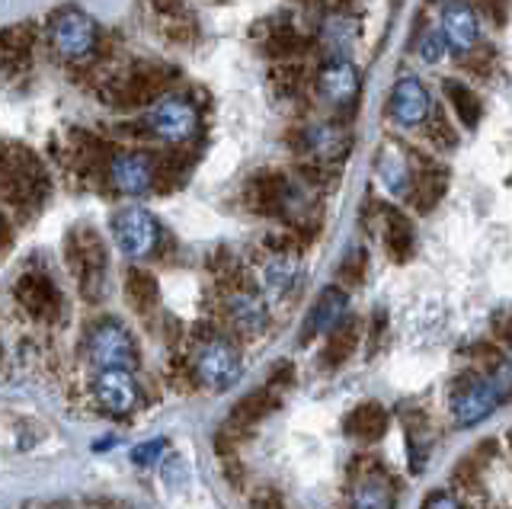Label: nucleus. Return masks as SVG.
Instances as JSON below:
<instances>
[{"instance_id": "nucleus-1", "label": "nucleus", "mask_w": 512, "mask_h": 509, "mask_svg": "<svg viewBox=\"0 0 512 509\" xmlns=\"http://www.w3.org/2000/svg\"><path fill=\"white\" fill-rule=\"evenodd\" d=\"M0 196L20 212L36 209L45 196V170L36 154L20 145H0Z\"/></svg>"}, {"instance_id": "nucleus-2", "label": "nucleus", "mask_w": 512, "mask_h": 509, "mask_svg": "<svg viewBox=\"0 0 512 509\" xmlns=\"http://www.w3.org/2000/svg\"><path fill=\"white\" fill-rule=\"evenodd\" d=\"M64 257H68L71 273L80 282V292L87 301H100L106 285V247L103 237L93 228H74L64 241Z\"/></svg>"}, {"instance_id": "nucleus-3", "label": "nucleus", "mask_w": 512, "mask_h": 509, "mask_svg": "<svg viewBox=\"0 0 512 509\" xmlns=\"http://www.w3.org/2000/svg\"><path fill=\"white\" fill-rule=\"evenodd\" d=\"M48 39H52V49L68 58V61H80L87 58L96 42H100V29H96L93 17H87L84 10H58L52 13V26H48Z\"/></svg>"}, {"instance_id": "nucleus-4", "label": "nucleus", "mask_w": 512, "mask_h": 509, "mask_svg": "<svg viewBox=\"0 0 512 509\" xmlns=\"http://www.w3.org/2000/svg\"><path fill=\"white\" fill-rule=\"evenodd\" d=\"M87 359L96 369H128L135 362V340L116 317H106L87 333Z\"/></svg>"}, {"instance_id": "nucleus-5", "label": "nucleus", "mask_w": 512, "mask_h": 509, "mask_svg": "<svg viewBox=\"0 0 512 509\" xmlns=\"http://www.w3.org/2000/svg\"><path fill=\"white\" fill-rule=\"evenodd\" d=\"M112 237H116V247L125 257L141 260V257H148L160 241L157 218L148 209H141V205H125V209L112 215Z\"/></svg>"}, {"instance_id": "nucleus-6", "label": "nucleus", "mask_w": 512, "mask_h": 509, "mask_svg": "<svg viewBox=\"0 0 512 509\" xmlns=\"http://www.w3.org/2000/svg\"><path fill=\"white\" fill-rule=\"evenodd\" d=\"M192 372H196V378L202 381L205 388L224 391V388H231L234 381L240 378V356H237V349L228 340L208 337L196 349Z\"/></svg>"}, {"instance_id": "nucleus-7", "label": "nucleus", "mask_w": 512, "mask_h": 509, "mask_svg": "<svg viewBox=\"0 0 512 509\" xmlns=\"http://www.w3.org/2000/svg\"><path fill=\"white\" fill-rule=\"evenodd\" d=\"M196 125H199V116L189 100L167 97L151 109L148 119H144V132L151 138L170 141V145H180V141H189L196 135Z\"/></svg>"}, {"instance_id": "nucleus-8", "label": "nucleus", "mask_w": 512, "mask_h": 509, "mask_svg": "<svg viewBox=\"0 0 512 509\" xmlns=\"http://www.w3.org/2000/svg\"><path fill=\"white\" fill-rule=\"evenodd\" d=\"M170 71L160 68V65H138L128 71L122 81L112 84L106 93H109V103H116L122 109H135V106H144V103H154L157 93H164V87L170 84ZM103 93V97H106Z\"/></svg>"}, {"instance_id": "nucleus-9", "label": "nucleus", "mask_w": 512, "mask_h": 509, "mask_svg": "<svg viewBox=\"0 0 512 509\" xmlns=\"http://www.w3.org/2000/svg\"><path fill=\"white\" fill-rule=\"evenodd\" d=\"M503 388L493 378H468L464 385L452 394V413L461 426H474L480 420H487L490 413L500 407Z\"/></svg>"}, {"instance_id": "nucleus-10", "label": "nucleus", "mask_w": 512, "mask_h": 509, "mask_svg": "<svg viewBox=\"0 0 512 509\" xmlns=\"http://www.w3.org/2000/svg\"><path fill=\"white\" fill-rule=\"evenodd\" d=\"M221 311L224 317L231 321V327H237L240 333H247V337H253V333H263L266 324H269V311H266V301L256 295L253 289H247L244 282L240 285H231L228 292H224L221 298Z\"/></svg>"}, {"instance_id": "nucleus-11", "label": "nucleus", "mask_w": 512, "mask_h": 509, "mask_svg": "<svg viewBox=\"0 0 512 509\" xmlns=\"http://www.w3.org/2000/svg\"><path fill=\"white\" fill-rule=\"evenodd\" d=\"M109 180L125 196H141L154 186V157L141 151H122L112 154L109 161Z\"/></svg>"}, {"instance_id": "nucleus-12", "label": "nucleus", "mask_w": 512, "mask_h": 509, "mask_svg": "<svg viewBox=\"0 0 512 509\" xmlns=\"http://www.w3.org/2000/svg\"><path fill=\"white\" fill-rule=\"evenodd\" d=\"M96 401H100L109 413L125 417L138 407V381L132 378L128 369H100L93 381Z\"/></svg>"}, {"instance_id": "nucleus-13", "label": "nucleus", "mask_w": 512, "mask_h": 509, "mask_svg": "<svg viewBox=\"0 0 512 509\" xmlns=\"http://www.w3.org/2000/svg\"><path fill=\"white\" fill-rule=\"evenodd\" d=\"M292 186L282 170H263L247 183V205L260 215H285Z\"/></svg>"}, {"instance_id": "nucleus-14", "label": "nucleus", "mask_w": 512, "mask_h": 509, "mask_svg": "<svg viewBox=\"0 0 512 509\" xmlns=\"http://www.w3.org/2000/svg\"><path fill=\"white\" fill-rule=\"evenodd\" d=\"M317 93L336 109L349 106L359 93V71L352 68L346 58H333L330 65H324L317 74Z\"/></svg>"}, {"instance_id": "nucleus-15", "label": "nucleus", "mask_w": 512, "mask_h": 509, "mask_svg": "<svg viewBox=\"0 0 512 509\" xmlns=\"http://www.w3.org/2000/svg\"><path fill=\"white\" fill-rule=\"evenodd\" d=\"M16 301H20L32 317H42V321H52L61 308V295L55 289V282L42 273H26L16 282Z\"/></svg>"}, {"instance_id": "nucleus-16", "label": "nucleus", "mask_w": 512, "mask_h": 509, "mask_svg": "<svg viewBox=\"0 0 512 509\" xmlns=\"http://www.w3.org/2000/svg\"><path fill=\"white\" fill-rule=\"evenodd\" d=\"M477 13L468 0H455V4L445 7V20H442V39L445 45H452L455 52L468 55L477 45Z\"/></svg>"}, {"instance_id": "nucleus-17", "label": "nucleus", "mask_w": 512, "mask_h": 509, "mask_svg": "<svg viewBox=\"0 0 512 509\" xmlns=\"http://www.w3.org/2000/svg\"><path fill=\"white\" fill-rule=\"evenodd\" d=\"M429 93L416 77H404L397 81L391 93V119L397 125H420L429 116Z\"/></svg>"}, {"instance_id": "nucleus-18", "label": "nucleus", "mask_w": 512, "mask_h": 509, "mask_svg": "<svg viewBox=\"0 0 512 509\" xmlns=\"http://www.w3.org/2000/svg\"><path fill=\"white\" fill-rule=\"evenodd\" d=\"M346 305L349 298L343 289H336V285H330V289H324L317 295L314 308L308 314V321H304V330H301V343L314 340L317 333H327L330 327H336L346 317Z\"/></svg>"}, {"instance_id": "nucleus-19", "label": "nucleus", "mask_w": 512, "mask_h": 509, "mask_svg": "<svg viewBox=\"0 0 512 509\" xmlns=\"http://www.w3.org/2000/svg\"><path fill=\"white\" fill-rule=\"evenodd\" d=\"M32 42H36V26H29V23L7 26L4 33H0V68H7L10 74L26 71Z\"/></svg>"}, {"instance_id": "nucleus-20", "label": "nucleus", "mask_w": 512, "mask_h": 509, "mask_svg": "<svg viewBox=\"0 0 512 509\" xmlns=\"http://www.w3.org/2000/svg\"><path fill=\"white\" fill-rule=\"evenodd\" d=\"M445 186H448V173L445 167L436 164H426L423 170H413L410 173V186H407V199L416 205V212H429L445 196Z\"/></svg>"}, {"instance_id": "nucleus-21", "label": "nucleus", "mask_w": 512, "mask_h": 509, "mask_svg": "<svg viewBox=\"0 0 512 509\" xmlns=\"http://www.w3.org/2000/svg\"><path fill=\"white\" fill-rule=\"evenodd\" d=\"M413 244V221L397 209H384V250H388V257L394 263H407L413 257Z\"/></svg>"}, {"instance_id": "nucleus-22", "label": "nucleus", "mask_w": 512, "mask_h": 509, "mask_svg": "<svg viewBox=\"0 0 512 509\" xmlns=\"http://www.w3.org/2000/svg\"><path fill=\"white\" fill-rule=\"evenodd\" d=\"M359 33H362V23L356 17L333 13V17H327L324 26H320V42H324V49L333 58H346L352 52V45H356Z\"/></svg>"}, {"instance_id": "nucleus-23", "label": "nucleus", "mask_w": 512, "mask_h": 509, "mask_svg": "<svg viewBox=\"0 0 512 509\" xmlns=\"http://www.w3.org/2000/svg\"><path fill=\"white\" fill-rule=\"evenodd\" d=\"M410 157L400 151L394 141H388V145L381 148L378 154V177L384 183V189L394 196H407V186H410Z\"/></svg>"}, {"instance_id": "nucleus-24", "label": "nucleus", "mask_w": 512, "mask_h": 509, "mask_svg": "<svg viewBox=\"0 0 512 509\" xmlns=\"http://www.w3.org/2000/svg\"><path fill=\"white\" fill-rule=\"evenodd\" d=\"M388 423H391L388 410H384L381 404H375V401H368V404H359L346 417V433L362 439V442H375V439H381L384 433H388Z\"/></svg>"}, {"instance_id": "nucleus-25", "label": "nucleus", "mask_w": 512, "mask_h": 509, "mask_svg": "<svg viewBox=\"0 0 512 509\" xmlns=\"http://www.w3.org/2000/svg\"><path fill=\"white\" fill-rule=\"evenodd\" d=\"M327 333H330V337H327L324 356H320V359H324L327 369H336V365H343L352 353H356L359 337H362V324L352 321V317H343V321L336 327H330Z\"/></svg>"}, {"instance_id": "nucleus-26", "label": "nucleus", "mask_w": 512, "mask_h": 509, "mask_svg": "<svg viewBox=\"0 0 512 509\" xmlns=\"http://www.w3.org/2000/svg\"><path fill=\"white\" fill-rule=\"evenodd\" d=\"M352 509H394V487L384 474H362L352 487Z\"/></svg>"}, {"instance_id": "nucleus-27", "label": "nucleus", "mask_w": 512, "mask_h": 509, "mask_svg": "<svg viewBox=\"0 0 512 509\" xmlns=\"http://www.w3.org/2000/svg\"><path fill=\"white\" fill-rule=\"evenodd\" d=\"M260 42H263V55L276 61H288L304 49V39L288 23H266Z\"/></svg>"}, {"instance_id": "nucleus-28", "label": "nucleus", "mask_w": 512, "mask_h": 509, "mask_svg": "<svg viewBox=\"0 0 512 509\" xmlns=\"http://www.w3.org/2000/svg\"><path fill=\"white\" fill-rule=\"evenodd\" d=\"M125 298L138 314H148L157 305V298H160L157 279L148 273V269H138V266L128 269V273H125Z\"/></svg>"}, {"instance_id": "nucleus-29", "label": "nucleus", "mask_w": 512, "mask_h": 509, "mask_svg": "<svg viewBox=\"0 0 512 509\" xmlns=\"http://www.w3.org/2000/svg\"><path fill=\"white\" fill-rule=\"evenodd\" d=\"M269 410H276V394H272V388L253 391V394H247L244 401H240V404L234 407L228 429H247V426H253V423H260Z\"/></svg>"}, {"instance_id": "nucleus-30", "label": "nucleus", "mask_w": 512, "mask_h": 509, "mask_svg": "<svg viewBox=\"0 0 512 509\" xmlns=\"http://www.w3.org/2000/svg\"><path fill=\"white\" fill-rule=\"evenodd\" d=\"M263 285L272 295H288L298 285V263L288 257V253H276V257L263 266Z\"/></svg>"}, {"instance_id": "nucleus-31", "label": "nucleus", "mask_w": 512, "mask_h": 509, "mask_svg": "<svg viewBox=\"0 0 512 509\" xmlns=\"http://www.w3.org/2000/svg\"><path fill=\"white\" fill-rule=\"evenodd\" d=\"M445 97L452 103L455 116L464 122V129H477L480 116H484V106H480L477 93L471 87H464L461 81H445Z\"/></svg>"}, {"instance_id": "nucleus-32", "label": "nucleus", "mask_w": 512, "mask_h": 509, "mask_svg": "<svg viewBox=\"0 0 512 509\" xmlns=\"http://www.w3.org/2000/svg\"><path fill=\"white\" fill-rule=\"evenodd\" d=\"M186 161L180 154H164L154 161V186L151 189H160V193H167V189L180 186L186 180Z\"/></svg>"}, {"instance_id": "nucleus-33", "label": "nucleus", "mask_w": 512, "mask_h": 509, "mask_svg": "<svg viewBox=\"0 0 512 509\" xmlns=\"http://www.w3.org/2000/svg\"><path fill=\"white\" fill-rule=\"evenodd\" d=\"M304 65H295V61H282L279 68H272L269 81L272 87H276L279 93H285V97H295V93L304 87Z\"/></svg>"}, {"instance_id": "nucleus-34", "label": "nucleus", "mask_w": 512, "mask_h": 509, "mask_svg": "<svg viewBox=\"0 0 512 509\" xmlns=\"http://www.w3.org/2000/svg\"><path fill=\"white\" fill-rule=\"evenodd\" d=\"M426 135H429V141L436 148H442V151H452L455 145H458V132H455V125L448 122V116L442 113H432V119H429V125H426Z\"/></svg>"}, {"instance_id": "nucleus-35", "label": "nucleus", "mask_w": 512, "mask_h": 509, "mask_svg": "<svg viewBox=\"0 0 512 509\" xmlns=\"http://www.w3.org/2000/svg\"><path fill=\"white\" fill-rule=\"evenodd\" d=\"M362 279H365V250H352L340 266V282L352 289V285H362Z\"/></svg>"}, {"instance_id": "nucleus-36", "label": "nucleus", "mask_w": 512, "mask_h": 509, "mask_svg": "<svg viewBox=\"0 0 512 509\" xmlns=\"http://www.w3.org/2000/svg\"><path fill=\"white\" fill-rule=\"evenodd\" d=\"M164 481H167V487H173V490H180L186 481H189V465L183 458H167L164 461Z\"/></svg>"}, {"instance_id": "nucleus-37", "label": "nucleus", "mask_w": 512, "mask_h": 509, "mask_svg": "<svg viewBox=\"0 0 512 509\" xmlns=\"http://www.w3.org/2000/svg\"><path fill=\"white\" fill-rule=\"evenodd\" d=\"M445 39H442V33H429L423 42H420V55L426 58V61H439L442 55H445Z\"/></svg>"}, {"instance_id": "nucleus-38", "label": "nucleus", "mask_w": 512, "mask_h": 509, "mask_svg": "<svg viewBox=\"0 0 512 509\" xmlns=\"http://www.w3.org/2000/svg\"><path fill=\"white\" fill-rule=\"evenodd\" d=\"M160 452H164V442L138 445V449H132V461H135V465H151V461H157V458H160Z\"/></svg>"}, {"instance_id": "nucleus-39", "label": "nucleus", "mask_w": 512, "mask_h": 509, "mask_svg": "<svg viewBox=\"0 0 512 509\" xmlns=\"http://www.w3.org/2000/svg\"><path fill=\"white\" fill-rule=\"evenodd\" d=\"M468 65H471V71H477V74L490 77L487 65H493V52H487V49H480L477 55H474V52H468Z\"/></svg>"}, {"instance_id": "nucleus-40", "label": "nucleus", "mask_w": 512, "mask_h": 509, "mask_svg": "<svg viewBox=\"0 0 512 509\" xmlns=\"http://www.w3.org/2000/svg\"><path fill=\"white\" fill-rule=\"evenodd\" d=\"M154 10L160 13H167V17H180L183 13V0H151Z\"/></svg>"}, {"instance_id": "nucleus-41", "label": "nucleus", "mask_w": 512, "mask_h": 509, "mask_svg": "<svg viewBox=\"0 0 512 509\" xmlns=\"http://www.w3.org/2000/svg\"><path fill=\"white\" fill-rule=\"evenodd\" d=\"M423 509H458V503L448 497V493H432Z\"/></svg>"}, {"instance_id": "nucleus-42", "label": "nucleus", "mask_w": 512, "mask_h": 509, "mask_svg": "<svg viewBox=\"0 0 512 509\" xmlns=\"http://www.w3.org/2000/svg\"><path fill=\"white\" fill-rule=\"evenodd\" d=\"M253 509H282L276 493H260V497H253Z\"/></svg>"}, {"instance_id": "nucleus-43", "label": "nucleus", "mask_w": 512, "mask_h": 509, "mask_svg": "<svg viewBox=\"0 0 512 509\" xmlns=\"http://www.w3.org/2000/svg\"><path fill=\"white\" fill-rule=\"evenodd\" d=\"M0 234H4V225H0Z\"/></svg>"}]
</instances>
